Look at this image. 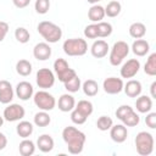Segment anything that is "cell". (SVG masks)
<instances>
[{
	"instance_id": "obj_31",
	"label": "cell",
	"mask_w": 156,
	"mask_h": 156,
	"mask_svg": "<svg viewBox=\"0 0 156 156\" xmlns=\"http://www.w3.org/2000/svg\"><path fill=\"white\" fill-rule=\"evenodd\" d=\"M74 108L78 110L80 113H83L85 117H89L94 111L93 104L90 101H88V100H79L78 104L74 106Z\"/></svg>"
},
{
	"instance_id": "obj_17",
	"label": "cell",
	"mask_w": 156,
	"mask_h": 156,
	"mask_svg": "<svg viewBox=\"0 0 156 156\" xmlns=\"http://www.w3.org/2000/svg\"><path fill=\"white\" fill-rule=\"evenodd\" d=\"M123 90L126 93V95L128 98H138L141 94L143 87L141 83L139 80L135 79H129L124 85H123Z\"/></svg>"
},
{
	"instance_id": "obj_11",
	"label": "cell",
	"mask_w": 156,
	"mask_h": 156,
	"mask_svg": "<svg viewBox=\"0 0 156 156\" xmlns=\"http://www.w3.org/2000/svg\"><path fill=\"white\" fill-rule=\"evenodd\" d=\"M140 69V62L136 58H130L127 62H124L121 67V77L122 78H133L136 76V73Z\"/></svg>"
},
{
	"instance_id": "obj_13",
	"label": "cell",
	"mask_w": 156,
	"mask_h": 156,
	"mask_svg": "<svg viewBox=\"0 0 156 156\" xmlns=\"http://www.w3.org/2000/svg\"><path fill=\"white\" fill-rule=\"evenodd\" d=\"M108 130H110L111 139L117 144L124 143L128 138V130H127V127L124 124H116V126L112 124V127Z\"/></svg>"
},
{
	"instance_id": "obj_39",
	"label": "cell",
	"mask_w": 156,
	"mask_h": 156,
	"mask_svg": "<svg viewBox=\"0 0 156 156\" xmlns=\"http://www.w3.org/2000/svg\"><path fill=\"white\" fill-rule=\"evenodd\" d=\"M87 118L88 117H85L83 113H80L78 110H76V108H73L72 111H71V121L74 123V124H84L85 123V121H87Z\"/></svg>"
},
{
	"instance_id": "obj_20",
	"label": "cell",
	"mask_w": 156,
	"mask_h": 156,
	"mask_svg": "<svg viewBox=\"0 0 156 156\" xmlns=\"http://www.w3.org/2000/svg\"><path fill=\"white\" fill-rule=\"evenodd\" d=\"M135 108L139 113H147L152 108V99L146 95H139L135 101Z\"/></svg>"
},
{
	"instance_id": "obj_14",
	"label": "cell",
	"mask_w": 156,
	"mask_h": 156,
	"mask_svg": "<svg viewBox=\"0 0 156 156\" xmlns=\"http://www.w3.org/2000/svg\"><path fill=\"white\" fill-rule=\"evenodd\" d=\"M15 95L13 88L9 80H0V102L4 105H7L12 101Z\"/></svg>"
},
{
	"instance_id": "obj_34",
	"label": "cell",
	"mask_w": 156,
	"mask_h": 156,
	"mask_svg": "<svg viewBox=\"0 0 156 156\" xmlns=\"http://www.w3.org/2000/svg\"><path fill=\"white\" fill-rule=\"evenodd\" d=\"M63 85L68 93H77L82 87V82H80V78L78 76H74L73 78H71L69 80L63 83Z\"/></svg>"
},
{
	"instance_id": "obj_32",
	"label": "cell",
	"mask_w": 156,
	"mask_h": 156,
	"mask_svg": "<svg viewBox=\"0 0 156 156\" xmlns=\"http://www.w3.org/2000/svg\"><path fill=\"white\" fill-rule=\"evenodd\" d=\"M121 121H122V123H123L126 127H135V126L139 124L140 117H139V115H138L134 110H132V111H130L129 113H127Z\"/></svg>"
},
{
	"instance_id": "obj_41",
	"label": "cell",
	"mask_w": 156,
	"mask_h": 156,
	"mask_svg": "<svg viewBox=\"0 0 156 156\" xmlns=\"http://www.w3.org/2000/svg\"><path fill=\"white\" fill-rule=\"evenodd\" d=\"M145 123L150 129L156 128V112H147L145 117Z\"/></svg>"
},
{
	"instance_id": "obj_1",
	"label": "cell",
	"mask_w": 156,
	"mask_h": 156,
	"mask_svg": "<svg viewBox=\"0 0 156 156\" xmlns=\"http://www.w3.org/2000/svg\"><path fill=\"white\" fill-rule=\"evenodd\" d=\"M62 139L67 145L68 152L72 155H78L84 149L87 136L78 128L68 126V127H65L62 130Z\"/></svg>"
},
{
	"instance_id": "obj_47",
	"label": "cell",
	"mask_w": 156,
	"mask_h": 156,
	"mask_svg": "<svg viewBox=\"0 0 156 156\" xmlns=\"http://www.w3.org/2000/svg\"><path fill=\"white\" fill-rule=\"evenodd\" d=\"M4 121H5V119H4V117L0 115V127H2V124H4Z\"/></svg>"
},
{
	"instance_id": "obj_28",
	"label": "cell",
	"mask_w": 156,
	"mask_h": 156,
	"mask_svg": "<svg viewBox=\"0 0 156 156\" xmlns=\"http://www.w3.org/2000/svg\"><path fill=\"white\" fill-rule=\"evenodd\" d=\"M32 71H33V67H32V63L28 60L22 58L20 61H17V63H16V72L20 76L27 77V76H29L32 73Z\"/></svg>"
},
{
	"instance_id": "obj_44",
	"label": "cell",
	"mask_w": 156,
	"mask_h": 156,
	"mask_svg": "<svg viewBox=\"0 0 156 156\" xmlns=\"http://www.w3.org/2000/svg\"><path fill=\"white\" fill-rule=\"evenodd\" d=\"M6 145H7V138L4 133L0 132V151L4 150L6 147Z\"/></svg>"
},
{
	"instance_id": "obj_8",
	"label": "cell",
	"mask_w": 156,
	"mask_h": 156,
	"mask_svg": "<svg viewBox=\"0 0 156 156\" xmlns=\"http://www.w3.org/2000/svg\"><path fill=\"white\" fill-rule=\"evenodd\" d=\"M35 82L40 89H50L55 84V74L49 68H40L35 74Z\"/></svg>"
},
{
	"instance_id": "obj_7",
	"label": "cell",
	"mask_w": 156,
	"mask_h": 156,
	"mask_svg": "<svg viewBox=\"0 0 156 156\" xmlns=\"http://www.w3.org/2000/svg\"><path fill=\"white\" fill-rule=\"evenodd\" d=\"M54 72L56 73L60 82L66 83L74 76H77L76 71L68 66V62L65 58H56L54 62Z\"/></svg>"
},
{
	"instance_id": "obj_29",
	"label": "cell",
	"mask_w": 156,
	"mask_h": 156,
	"mask_svg": "<svg viewBox=\"0 0 156 156\" xmlns=\"http://www.w3.org/2000/svg\"><path fill=\"white\" fill-rule=\"evenodd\" d=\"M33 122L37 127H48L51 122V117L49 116L48 111H39L34 115V118H33Z\"/></svg>"
},
{
	"instance_id": "obj_10",
	"label": "cell",
	"mask_w": 156,
	"mask_h": 156,
	"mask_svg": "<svg viewBox=\"0 0 156 156\" xmlns=\"http://www.w3.org/2000/svg\"><path fill=\"white\" fill-rule=\"evenodd\" d=\"M123 85H124V83H123L122 78H117V77H108L102 82L104 91L110 95L119 94L123 90Z\"/></svg>"
},
{
	"instance_id": "obj_45",
	"label": "cell",
	"mask_w": 156,
	"mask_h": 156,
	"mask_svg": "<svg viewBox=\"0 0 156 156\" xmlns=\"http://www.w3.org/2000/svg\"><path fill=\"white\" fill-rule=\"evenodd\" d=\"M156 82H152V84L150 85V94H151V99H156Z\"/></svg>"
},
{
	"instance_id": "obj_35",
	"label": "cell",
	"mask_w": 156,
	"mask_h": 156,
	"mask_svg": "<svg viewBox=\"0 0 156 156\" xmlns=\"http://www.w3.org/2000/svg\"><path fill=\"white\" fill-rule=\"evenodd\" d=\"M15 38H16V40H17L18 43L26 44V43H28L29 39H30V34H29L28 29H26L24 27H18V28H16V30H15Z\"/></svg>"
},
{
	"instance_id": "obj_37",
	"label": "cell",
	"mask_w": 156,
	"mask_h": 156,
	"mask_svg": "<svg viewBox=\"0 0 156 156\" xmlns=\"http://www.w3.org/2000/svg\"><path fill=\"white\" fill-rule=\"evenodd\" d=\"M34 9H35L37 13L45 15L50 9V0H35Z\"/></svg>"
},
{
	"instance_id": "obj_4",
	"label": "cell",
	"mask_w": 156,
	"mask_h": 156,
	"mask_svg": "<svg viewBox=\"0 0 156 156\" xmlns=\"http://www.w3.org/2000/svg\"><path fill=\"white\" fill-rule=\"evenodd\" d=\"M62 49L68 56H83L88 51V44L82 38H71L63 41Z\"/></svg>"
},
{
	"instance_id": "obj_5",
	"label": "cell",
	"mask_w": 156,
	"mask_h": 156,
	"mask_svg": "<svg viewBox=\"0 0 156 156\" xmlns=\"http://www.w3.org/2000/svg\"><path fill=\"white\" fill-rule=\"evenodd\" d=\"M129 51H130V48L126 41L123 40L116 41L110 51V56H108L110 63L112 66H119L123 62V60L128 56Z\"/></svg>"
},
{
	"instance_id": "obj_38",
	"label": "cell",
	"mask_w": 156,
	"mask_h": 156,
	"mask_svg": "<svg viewBox=\"0 0 156 156\" xmlns=\"http://www.w3.org/2000/svg\"><path fill=\"white\" fill-rule=\"evenodd\" d=\"M84 37L88 38V39H96V38H99L96 23L88 24V26L84 28Z\"/></svg>"
},
{
	"instance_id": "obj_36",
	"label": "cell",
	"mask_w": 156,
	"mask_h": 156,
	"mask_svg": "<svg viewBox=\"0 0 156 156\" xmlns=\"http://www.w3.org/2000/svg\"><path fill=\"white\" fill-rule=\"evenodd\" d=\"M112 124H113V121H112V118L108 117V116H100V117L98 118V121H96V127H98V129L101 130V132L108 130V129L112 127Z\"/></svg>"
},
{
	"instance_id": "obj_15",
	"label": "cell",
	"mask_w": 156,
	"mask_h": 156,
	"mask_svg": "<svg viewBox=\"0 0 156 156\" xmlns=\"http://www.w3.org/2000/svg\"><path fill=\"white\" fill-rule=\"evenodd\" d=\"M51 48L48 43H38L33 48V56L38 61H46L51 56Z\"/></svg>"
},
{
	"instance_id": "obj_40",
	"label": "cell",
	"mask_w": 156,
	"mask_h": 156,
	"mask_svg": "<svg viewBox=\"0 0 156 156\" xmlns=\"http://www.w3.org/2000/svg\"><path fill=\"white\" fill-rule=\"evenodd\" d=\"M133 110V107H130L129 105H121L119 107H117V110H116V117L121 121L127 113H129L130 111Z\"/></svg>"
},
{
	"instance_id": "obj_46",
	"label": "cell",
	"mask_w": 156,
	"mask_h": 156,
	"mask_svg": "<svg viewBox=\"0 0 156 156\" xmlns=\"http://www.w3.org/2000/svg\"><path fill=\"white\" fill-rule=\"evenodd\" d=\"M87 1H88L89 4H93V5H94V4H98L99 1H102V0H87Z\"/></svg>"
},
{
	"instance_id": "obj_12",
	"label": "cell",
	"mask_w": 156,
	"mask_h": 156,
	"mask_svg": "<svg viewBox=\"0 0 156 156\" xmlns=\"http://www.w3.org/2000/svg\"><path fill=\"white\" fill-rule=\"evenodd\" d=\"M15 94L17 95V98H18L20 100L27 101V100H29L30 98H33L34 88H33V85H32L29 82L22 80V82H20V83L16 85Z\"/></svg>"
},
{
	"instance_id": "obj_27",
	"label": "cell",
	"mask_w": 156,
	"mask_h": 156,
	"mask_svg": "<svg viewBox=\"0 0 156 156\" xmlns=\"http://www.w3.org/2000/svg\"><path fill=\"white\" fill-rule=\"evenodd\" d=\"M82 89H83V93L87 95V96H95L98 93H99V85H98V83L94 80V79H87L83 84H82V87H80Z\"/></svg>"
},
{
	"instance_id": "obj_3",
	"label": "cell",
	"mask_w": 156,
	"mask_h": 156,
	"mask_svg": "<svg viewBox=\"0 0 156 156\" xmlns=\"http://www.w3.org/2000/svg\"><path fill=\"white\" fill-rule=\"evenodd\" d=\"M135 149L141 156H149L154 151V136L149 132H139L135 136Z\"/></svg>"
},
{
	"instance_id": "obj_22",
	"label": "cell",
	"mask_w": 156,
	"mask_h": 156,
	"mask_svg": "<svg viewBox=\"0 0 156 156\" xmlns=\"http://www.w3.org/2000/svg\"><path fill=\"white\" fill-rule=\"evenodd\" d=\"M105 17V7H102L101 5L94 4L89 10H88V18L93 22V23H98L100 21H102Z\"/></svg>"
},
{
	"instance_id": "obj_25",
	"label": "cell",
	"mask_w": 156,
	"mask_h": 156,
	"mask_svg": "<svg viewBox=\"0 0 156 156\" xmlns=\"http://www.w3.org/2000/svg\"><path fill=\"white\" fill-rule=\"evenodd\" d=\"M18 151L22 156H32L35 152V144L30 139L24 138L20 145H18Z\"/></svg>"
},
{
	"instance_id": "obj_2",
	"label": "cell",
	"mask_w": 156,
	"mask_h": 156,
	"mask_svg": "<svg viewBox=\"0 0 156 156\" xmlns=\"http://www.w3.org/2000/svg\"><path fill=\"white\" fill-rule=\"evenodd\" d=\"M37 30L48 43H57L62 38V29L50 21H41L38 24Z\"/></svg>"
},
{
	"instance_id": "obj_9",
	"label": "cell",
	"mask_w": 156,
	"mask_h": 156,
	"mask_svg": "<svg viewBox=\"0 0 156 156\" xmlns=\"http://www.w3.org/2000/svg\"><path fill=\"white\" fill-rule=\"evenodd\" d=\"M26 115V110L23 106H21L20 104H7V106L4 110L2 117L5 121L7 122H16V121H21Z\"/></svg>"
},
{
	"instance_id": "obj_33",
	"label": "cell",
	"mask_w": 156,
	"mask_h": 156,
	"mask_svg": "<svg viewBox=\"0 0 156 156\" xmlns=\"http://www.w3.org/2000/svg\"><path fill=\"white\" fill-rule=\"evenodd\" d=\"M98 26V34H99V38H106V37H110L112 34V24L108 23V22H104V21H100L96 23Z\"/></svg>"
},
{
	"instance_id": "obj_30",
	"label": "cell",
	"mask_w": 156,
	"mask_h": 156,
	"mask_svg": "<svg viewBox=\"0 0 156 156\" xmlns=\"http://www.w3.org/2000/svg\"><path fill=\"white\" fill-rule=\"evenodd\" d=\"M144 72L147 76H156V52H152L149 55L145 65H144Z\"/></svg>"
},
{
	"instance_id": "obj_19",
	"label": "cell",
	"mask_w": 156,
	"mask_h": 156,
	"mask_svg": "<svg viewBox=\"0 0 156 156\" xmlns=\"http://www.w3.org/2000/svg\"><path fill=\"white\" fill-rule=\"evenodd\" d=\"M132 51L134 55L141 57V56H145L146 54H149L150 51V44L145 40V39H135L132 44Z\"/></svg>"
},
{
	"instance_id": "obj_24",
	"label": "cell",
	"mask_w": 156,
	"mask_h": 156,
	"mask_svg": "<svg viewBox=\"0 0 156 156\" xmlns=\"http://www.w3.org/2000/svg\"><path fill=\"white\" fill-rule=\"evenodd\" d=\"M128 32H129V35H130L132 38H134V39H140V38H143V37L146 34V27H145V24L141 23V22H134V23H132V24L129 26Z\"/></svg>"
},
{
	"instance_id": "obj_43",
	"label": "cell",
	"mask_w": 156,
	"mask_h": 156,
	"mask_svg": "<svg viewBox=\"0 0 156 156\" xmlns=\"http://www.w3.org/2000/svg\"><path fill=\"white\" fill-rule=\"evenodd\" d=\"M12 2L17 9H24L30 4V0H12Z\"/></svg>"
},
{
	"instance_id": "obj_42",
	"label": "cell",
	"mask_w": 156,
	"mask_h": 156,
	"mask_svg": "<svg viewBox=\"0 0 156 156\" xmlns=\"http://www.w3.org/2000/svg\"><path fill=\"white\" fill-rule=\"evenodd\" d=\"M7 32H9V24L4 21H0V43L5 39Z\"/></svg>"
},
{
	"instance_id": "obj_16",
	"label": "cell",
	"mask_w": 156,
	"mask_h": 156,
	"mask_svg": "<svg viewBox=\"0 0 156 156\" xmlns=\"http://www.w3.org/2000/svg\"><path fill=\"white\" fill-rule=\"evenodd\" d=\"M108 50H110L108 44H107L105 40H102V39L95 40V41L93 43L91 48H90V52H91V55H93L95 58H102V57H105V56L107 55Z\"/></svg>"
},
{
	"instance_id": "obj_26",
	"label": "cell",
	"mask_w": 156,
	"mask_h": 156,
	"mask_svg": "<svg viewBox=\"0 0 156 156\" xmlns=\"http://www.w3.org/2000/svg\"><path fill=\"white\" fill-rule=\"evenodd\" d=\"M121 10H122L121 2H119L118 0H112V1H110V2L106 5V7H105V16L111 17V18L117 17V16L121 13Z\"/></svg>"
},
{
	"instance_id": "obj_18",
	"label": "cell",
	"mask_w": 156,
	"mask_h": 156,
	"mask_svg": "<svg viewBox=\"0 0 156 156\" xmlns=\"http://www.w3.org/2000/svg\"><path fill=\"white\" fill-rule=\"evenodd\" d=\"M58 110L62 112H71L76 106V100L71 94H62L57 101Z\"/></svg>"
},
{
	"instance_id": "obj_6",
	"label": "cell",
	"mask_w": 156,
	"mask_h": 156,
	"mask_svg": "<svg viewBox=\"0 0 156 156\" xmlns=\"http://www.w3.org/2000/svg\"><path fill=\"white\" fill-rule=\"evenodd\" d=\"M33 101H34L35 106L39 110H43V111H51L56 106L55 98L49 91H46L44 89L33 94Z\"/></svg>"
},
{
	"instance_id": "obj_21",
	"label": "cell",
	"mask_w": 156,
	"mask_h": 156,
	"mask_svg": "<svg viewBox=\"0 0 156 156\" xmlns=\"http://www.w3.org/2000/svg\"><path fill=\"white\" fill-rule=\"evenodd\" d=\"M54 145H55L54 139H52V136L49 135V134H41V135L38 138V140H37V147H38L41 152H44V154L50 152V151L54 149Z\"/></svg>"
},
{
	"instance_id": "obj_23",
	"label": "cell",
	"mask_w": 156,
	"mask_h": 156,
	"mask_svg": "<svg viewBox=\"0 0 156 156\" xmlns=\"http://www.w3.org/2000/svg\"><path fill=\"white\" fill-rule=\"evenodd\" d=\"M33 130H34V127H33V124H32L30 122H28V121H21V122L16 126V133L18 134V136H21V138H23V139L30 136L32 133H33Z\"/></svg>"
}]
</instances>
